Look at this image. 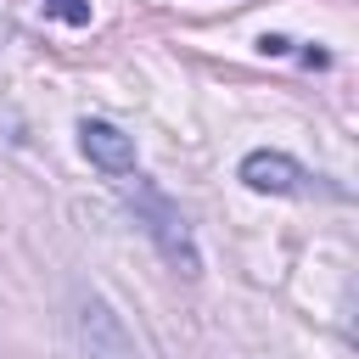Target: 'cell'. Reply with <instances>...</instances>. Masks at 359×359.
Segmentation results:
<instances>
[{"instance_id": "5b68a950", "label": "cell", "mask_w": 359, "mask_h": 359, "mask_svg": "<svg viewBox=\"0 0 359 359\" xmlns=\"http://www.w3.org/2000/svg\"><path fill=\"white\" fill-rule=\"evenodd\" d=\"M50 11L67 17V22H90V6H84V0H50Z\"/></svg>"}, {"instance_id": "277c9868", "label": "cell", "mask_w": 359, "mask_h": 359, "mask_svg": "<svg viewBox=\"0 0 359 359\" xmlns=\"http://www.w3.org/2000/svg\"><path fill=\"white\" fill-rule=\"evenodd\" d=\"M79 146H84V157H90L95 168H107V174H135V140H129L118 123L84 118V123H79Z\"/></svg>"}, {"instance_id": "3957f363", "label": "cell", "mask_w": 359, "mask_h": 359, "mask_svg": "<svg viewBox=\"0 0 359 359\" xmlns=\"http://www.w3.org/2000/svg\"><path fill=\"white\" fill-rule=\"evenodd\" d=\"M241 185L258 196H309L314 174L303 163H292L286 151H247L241 157Z\"/></svg>"}, {"instance_id": "6da1fadb", "label": "cell", "mask_w": 359, "mask_h": 359, "mask_svg": "<svg viewBox=\"0 0 359 359\" xmlns=\"http://www.w3.org/2000/svg\"><path fill=\"white\" fill-rule=\"evenodd\" d=\"M118 185H123V202L135 208V224L157 241V252H163L180 275H196L202 258H196V241H191V224L180 219V208H174L151 180H140V174H118Z\"/></svg>"}, {"instance_id": "7a4b0ae2", "label": "cell", "mask_w": 359, "mask_h": 359, "mask_svg": "<svg viewBox=\"0 0 359 359\" xmlns=\"http://www.w3.org/2000/svg\"><path fill=\"white\" fill-rule=\"evenodd\" d=\"M67 337H73V353L79 359H135V337H129L123 314L101 292H73Z\"/></svg>"}]
</instances>
